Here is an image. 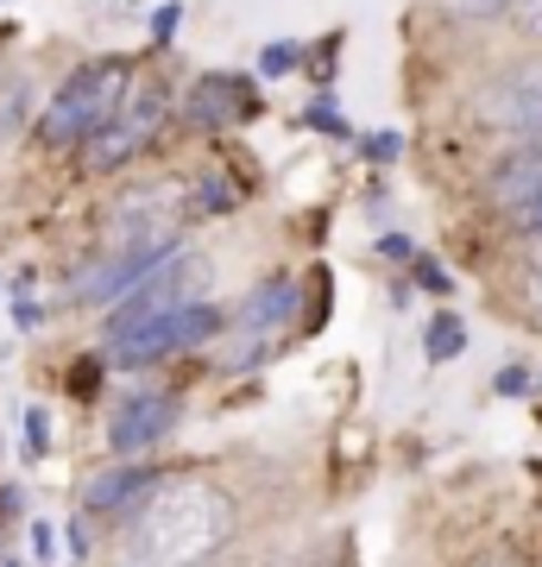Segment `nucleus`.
<instances>
[{
  "label": "nucleus",
  "mask_w": 542,
  "mask_h": 567,
  "mask_svg": "<svg viewBox=\"0 0 542 567\" xmlns=\"http://www.w3.org/2000/svg\"><path fill=\"white\" fill-rule=\"evenodd\" d=\"M222 543H227V498L208 492L202 480H183L133 517L121 567H190Z\"/></svg>",
  "instance_id": "f257e3e1"
},
{
  "label": "nucleus",
  "mask_w": 542,
  "mask_h": 567,
  "mask_svg": "<svg viewBox=\"0 0 542 567\" xmlns=\"http://www.w3.org/2000/svg\"><path fill=\"white\" fill-rule=\"evenodd\" d=\"M121 102H126V63H89V70H76L51 95V107H44V121H39L44 145H89L101 126L121 114Z\"/></svg>",
  "instance_id": "f03ea898"
},
{
  "label": "nucleus",
  "mask_w": 542,
  "mask_h": 567,
  "mask_svg": "<svg viewBox=\"0 0 542 567\" xmlns=\"http://www.w3.org/2000/svg\"><path fill=\"white\" fill-rule=\"evenodd\" d=\"M202 278H208V259H196V252H171L164 265H152L133 290H126L121 303H114V322H108V334H126V328L140 322H158V316H171V309H190L196 303Z\"/></svg>",
  "instance_id": "7ed1b4c3"
},
{
  "label": "nucleus",
  "mask_w": 542,
  "mask_h": 567,
  "mask_svg": "<svg viewBox=\"0 0 542 567\" xmlns=\"http://www.w3.org/2000/svg\"><path fill=\"white\" fill-rule=\"evenodd\" d=\"M222 328V309L215 303H190V309H171V316H158V322H140L126 328V334H108V365H152V360H171V353H183V347L208 341Z\"/></svg>",
  "instance_id": "20e7f679"
},
{
  "label": "nucleus",
  "mask_w": 542,
  "mask_h": 567,
  "mask_svg": "<svg viewBox=\"0 0 542 567\" xmlns=\"http://www.w3.org/2000/svg\"><path fill=\"white\" fill-rule=\"evenodd\" d=\"M164 107H171V95H164L158 82H145V89H126L121 114H114V121H108L95 140H89V164H95V171H121V164L133 158V152H145V140L158 133Z\"/></svg>",
  "instance_id": "39448f33"
},
{
  "label": "nucleus",
  "mask_w": 542,
  "mask_h": 567,
  "mask_svg": "<svg viewBox=\"0 0 542 567\" xmlns=\"http://www.w3.org/2000/svg\"><path fill=\"white\" fill-rule=\"evenodd\" d=\"M177 252V234L164 227V234H145V240H126V252H114V259H101V265H89L76 278V297L82 303H121L126 290L152 271V265H164Z\"/></svg>",
  "instance_id": "423d86ee"
},
{
  "label": "nucleus",
  "mask_w": 542,
  "mask_h": 567,
  "mask_svg": "<svg viewBox=\"0 0 542 567\" xmlns=\"http://www.w3.org/2000/svg\"><path fill=\"white\" fill-rule=\"evenodd\" d=\"M480 121L499 126V133H530V140H542V58L504 70L499 82H485Z\"/></svg>",
  "instance_id": "0eeeda50"
},
{
  "label": "nucleus",
  "mask_w": 542,
  "mask_h": 567,
  "mask_svg": "<svg viewBox=\"0 0 542 567\" xmlns=\"http://www.w3.org/2000/svg\"><path fill=\"white\" fill-rule=\"evenodd\" d=\"M492 203L518 234H542V140H523V152L492 171Z\"/></svg>",
  "instance_id": "6e6552de"
},
{
  "label": "nucleus",
  "mask_w": 542,
  "mask_h": 567,
  "mask_svg": "<svg viewBox=\"0 0 542 567\" xmlns=\"http://www.w3.org/2000/svg\"><path fill=\"white\" fill-rule=\"evenodd\" d=\"M171 429H177V404L158 398V391H133V398H121L114 423H108V447H114V454H145V447H158Z\"/></svg>",
  "instance_id": "1a4fd4ad"
},
{
  "label": "nucleus",
  "mask_w": 542,
  "mask_h": 567,
  "mask_svg": "<svg viewBox=\"0 0 542 567\" xmlns=\"http://www.w3.org/2000/svg\"><path fill=\"white\" fill-rule=\"evenodd\" d=\"M290 316H297V284H290V278L259 284V290L241 303V347H234L227 360L246 365L265 341H272V334H284V328H290Z\"/></svg>",
  "instance_id": "9d476101"
},
{
  "label": "nucleus",
  "mask_w": 542,
  "mask_h": 567,
  "mask_svg": "<svg viewBox=\"0 0 542 567\" xmlns=\"http://www.w3.org/2000/svg\"><path fill=\"white\" fill-rule=\"evenodd\" d=\"M190 121L202 133H222V126H241L253 121V89L241 76H208L196 82V95H190Z\"/></svg>",
  "instance_id": "9b49d317"
},
{
  "label": "nucleus",
  "mask_w": 542,
  "mask_h": 567,
  "mask_svg": "<svg viewBox=\"0 0 542 567\" xmlns=\"http://www.w3.org/2000/svg\"><path fill=\"white\" fill-rule=\"evenodd\" d=\"M145 486H158V480H152L145 466H121V473H95V480H89V492H82V505H89V511H108V517H114V511L140 505V498H145Z\"/></svg>",
  "instance_id": "f8f14e48"
},
{
  "label": "nucleus",
  "mask_w": 542,
  "mask_h": 567,
  "mask_svg": "<svg viewBox=\"0 0 542 567\" xmlns=\"http://www.w3.org/2000/svg\"><path fill=\"white\" fill-rule=\"evenodd\" d=\"M518 297H523V309L542 322V234L530 240V252H523V265H518Z\"/></svg>",
  "instance_id": "ddd939ff"
},
{
  "label": "nucleus",
  "mask_w": 542,
  "mask_h": 567,
  "mask_svg": "<svg viewBox=\"0 0 542 567\" xmlns=\"http://www.w3.org/2000/svg\"><path fill=\"white\" fill-rule=\"evenodd\" d=\"M461 316H436V322L422 328V353H429V360H454V353H461Z\"/></svg>",
  "instance_id": "4468645a"
},
{
  "label": "nucleus",
  "mask_w": 542,
  "mask_h": 567,
  "mask_svg": "<svg viewBox=\"0 0 542 567\" xmlns=\"http://www.w3.org/2000/svg\"><path fill=\"white\" fill-rule=\"evenodd\" d=\"M530 385H536V372H530V365H504V372H499V391H504V398H523Z\"/></svg>",
  "instance_id": "2eb2a0df"
},
{
  "label": "nucleus",
  "mask_w": 542,
  "mask_h": 567,
  "mask_svg": "<svg viewBox=\"0 0 542 567\" xmlns=\"http://www.w3.org/2000/svg\"><path fill=\"white\" fill-rule=\"evenodd\" d=\"M290 63H297V51H290V44H265L259 70H265V76H284V70H290Z\"/></svg>",
  "instance_id": "dca6fc26"
},
{
  "label": "nucleus",
  "mask_w": 542,
  "mask_h": 567,
  "mask_svg": "<svg viewBox=\"0 0 542 567\" xmlns=\"http://www.w3.org/2000/svg\"><path fill=\"white\" fill-rule=\"evenodd\" d=\"M177 0H171V7H158V13H152V39H171V32H177Z\"/></svg>",
  "instance_id": "f3484780"
},
{
  "label": "nucleus",
  "mask_w": 542,
  "mask_h": 567,
  "mask_svg": "<svg viewBox=\"0 0 542 567\" xmlns=\"http://www.w3.org/2000/svg\"><path fill=\"white\" fill-rule=\"evenodd\" d=\"M417 278H422V290H448V271L436 259H417Z\"/></svg>",
  "instance_id": "a211bd4d"
},
{
  "label": "nucleus",
  "mask_w": 542,
  "mask_h": 567,
  "mask_svg": "<svg viewBox=\"0 0 542 567\" xmlns=\"http://www.w3.org/2000/svg\"><path fill=\"white\" fill-rule=\"evenodd\" d=\"M366 152H372L379 164H391V158H398V133H379V140H366Z\"/></svg>",
  "instance_id": "6ab92c4d"
},
{
  "label": "nucleus",
  "mask_w": 542,
  "mask_h": 567,
  "mask_svg": "<svg viewBox=\"0 0 542 567\" xmlns=\"http://www.w3.org/2000/svg\"><path fill=\"white\" fill-rule=\"evenodd\" d=\"M473 567H530L523 555H511V548H492V555H480Z\"/></svg>",
  "instance_id": "aec40b11"
},
{
  "label": "nucleus",
  "mask_w": 542,
  "mask_h": 567,
  "mask_svg": "<svg viewBox=\"0 0 542 567\" xmlns=\"http://www.w3.org/2000/svg\"><path fill=\"white\" fill-rule=\"evenodd\" d=\"M448 7H454V13H499L504 0H448Z\"/></svg>",
  "instance_id": "412c9836"
}]
</instances>
